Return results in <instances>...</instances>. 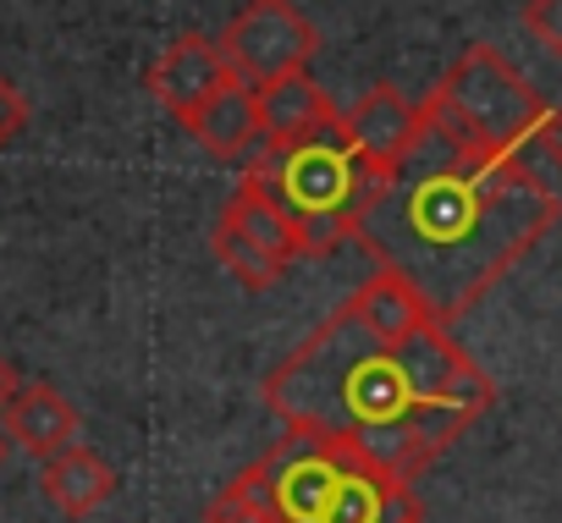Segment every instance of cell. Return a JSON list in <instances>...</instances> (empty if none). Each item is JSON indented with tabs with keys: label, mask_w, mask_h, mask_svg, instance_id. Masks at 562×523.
Returning <instances> with one entry per match:
<instances>
[{
	"label": "cell",
	"mask_w": 562,
	"mask_h": 523,
	"mask_svg": "<svg viewBox=\"0 0 562 523\" xmlns=\"http://www.w3.org/2000/svg\"><path fill=\"white\" fill-rule=\"evenodd\" d=\"M204 523H270V518H265L259 507H243V501H232V496L221 490V496L204 507Z\"/></svg>",
	"instance_id": "obj_17"
},
{
	"label": "cell",
	"mask_w": 562,
	"mask_h": 523,
	"mask_svg": "<svg viewBox=\"0 0 562 523\" xmlns=\"http://www.w3.org/2000/svg\"><path fill=\"white\" fill-rule=\"evenodd\" d=\"M221 50L232 61V72L254 89L288 78V72H310L321 34L315 23L293 7V0H248V7L226 23Z\"/></svg>",
	"instance_id": "obj_6"
},
{
	"label": "cell",
	"mask_w": 562,
	"mask_h": 523,
	"mask_svg": "<svg viewBox=\"0 0 562 523\" xmlns=\"http://www.w3.org/2000/svg\"><path fill=\"white\" fill-rule=\"evenodd\" d=\"M232 78H237V72H232L221 39L182 34V39H171V45L155 56V67H149V94H155L160 111H171L177 122H188V116H193L221 83H232Z\"/></svg>",
	"instance_id": "obj_8"
},
{
	"label": "cell",
	"mask_w": 562,
	"mask_h": 523,
	"mask_svg": "<svg viewBox=\"0 0 562 523\" xmlns=\"http://www.w3.org/2000/svg\"><path fill=\"white\" fill-rule=\"evenodd\" d=\"M210 248H215V259H221V265L248 287V293H270L281 276H288V265H276V259L270 253H259L254 242H243V237H232L226 226H215L210 231Z\"/></svg>",
	"instance_id": "obj_14"
},
{
	"label": "cell",
	"mask_w": 562,
	"mask_h": 523,
	"mask_svg": "<svg viewBox=\"0 0 562 523\" xmlns=\"http://www.w3.org/2000/svg\"><path fill=\"white\" fill-rule=\"evenodd\" d=\"M265 402L288 430L348 441L392 474L419 479L480 413H491L496 386L441 320L386 337L348 298L265 375Z\"/></svg>",
	"instance_id": "obj_1"
},
{
	"label": "cell",
	"mask_w": 562,
	"mask_h": 523,
	"mask_svg": "<svg viewBox=\"0 0 562 523\" xmlns=\"http://www.w3.org/2000/svg\"><path fill=\"white\" fill-rule=\"evenodd\" d=\"M535 144H540V155L562 171V105H551V111H546V122H540V138H535Z\"/></svg>",
	"instance_id": "obj_18"
},
{
	"label": "cell",
	"mask_w": 562,
	"mask_h": 523,
	"mask_svg": "<svg viewBox=\"0 0 562 523\" xmlns=\"http://www.w3.org/2000/svg\"><path fill=\"white\" fill-rule=\"evenodd\" d=\"M259 94V122H265V144H288V138H304L326 122H337L342 111L331 105V94L310 78V72H288V78H276Z\"/></svg>",
	"instance_id": "obj_13"
},
{
	"label": "cell",
	"mask_w": 562,
	"mask_h": 523,
	"mask_svg": "<svg viewBox=\"0 0 562 523\" xmlns=\"http://www.w3.org/2000/svg\"><path fill=\"white\" fill-rule=\"evenodd\" d=\"M524 29H529L551 56H562V0H524Z\"/></svg>",
	"instance_id": "obj_15"
},
{
	"label": "cell",
	"mask_w": 562,
	"mask_h": 523,
	"mask_svg": "<svg viewBox=\"0 0 562 523\" xmlns=\"http://www.w3.org/2000/svg\"><path fill=\"white\" fill-rule=\"evenodd\" d=\"M182 127H188L193 144H199L204 155H215V160H248V155L265 149L259 94H254V83H243V78L221 83V89H215V94L182 122Z\"/></svg>",
	"instance_id": "obj_9"
},
{
	"label": "cell",
	"mask_w": 562,
	"mask_h": 523,
	"mask_svg": "<svg viewBox=\"0 0 562 523\" xmlns=\"http://www.w3.org/2000/svg\"><path fill=\"white\" fill-rule=\"evenodd\" d=\"M7 446H12V435H7V430H0V463H7Z\"/></svg>",
	"instance_id": "obj_20"
},
{
	"label": "cell",
	"mask_w": 562,
	"mask_h": 523,
	"mask_svg": "<svg viewBox=\"0 0 562 523\" xmlns=\"http://www.w3.org/2000/svg\"><path fill=\"white\" fill-rule=\"evenodd\" d=\"M546 111L540 89L491 45H469L425 100L430 133L469 155H529Z\"/></svg>",
	"instance_id": "obj_5"
},
{
	"label": "cell",
	"mask_w": 562,
	"mask_h": 523,
	"mask_svg": "<svg viewBox=\"0 0 562 523\" xmlns=\"http://www.w3.org/2000/svg\"><path fill=\"white\" fill-rule=\"evenodd\" d=\"M18 386H23V380L12 375V364H7V359H0V413H7V408H12V397H18Z\"/></svg>",
	"instance_id": "obj_19"
},
{
	"label": "cell",
	"mask_w": 562,
	"mask_h": 523,
	"mask_svg": "<svg viewBox=\"0 0 562 523\" xmlns=\"http://www.w3.org/2000/svg\"><path fill=\"white\" fill-rule=\"evenodd\" d=\"M29 133V100L18 94L12 78H0V149H12Z\"/></svg>",
	"instance_id": "obj_16"
},
{
	"label": "cell",
	"mask_w": 562,
	"mask_h": 523,
	"mask_svg": "<svg viewBox=\"0 0 562 523\" xmlns=\"http://www.w3.org/2000/svg\"><path fill=\"white\" fill-rule=\"evenodd\" d=\"M0 430H7L29 457H56V452H67V446H78V408L56 391V386H45V380H29V386H18V397H12V408L0 413Z\"/></svg>",
	"instance_id": "obj_10"
},
{
	"label": "cell",
	"mask_w": 562,
	"mask_h": 523,
	"mask_svg": "<svg viewBox=\"0 0 562 523\" xmlns=\"http://www.w3.org/2000/svg\"><path fill=\"white\" fill-rule=\"evenodd\" d=\"M248 182H259L288 220L299 226L304 237V253H331L342 248L353 231H359V215L364 204L375 198V187L386 177H375V166L348 144V127L342 116L304 133V138H288V144H265L259 155H248L243 166Z\"/></svg>",
	"instance_id": "obj_4"
},
{
	"label": "cell",
	"mask_w": 562,
	"mask_h": 523,
	"mask_svg": "<svg viewBox=\"0 0 562 523\" xmlns=\"http://www.w3.org/2000/svg\"><path fill=\"white\" fill-rule=\"evenodd\" d=\"M342 127H348V144L375 166V177H392V171L430 138L425 105H414V100L397 94L392 83H375L364 100H353V105L342 111Z\"/></svg>",
	"instance_id": "obj_7"
},
{
	"label": "cell",
	"mask_w": 562,
	"mask_h": 523,
	"mask_svg": "<svg viewBox=\"0 0 562 523\" xmlns=\"http://www.w3.org/2000/svg\"><path fill=\"white\" fill-rule=\"evenodd\" d=\"M40 485H45V501H50L56 512L89 518V512H100V507L116 496V468H111L100 452H89V446H67V452L45 457Z\"/></svg>",
	"instance_id": "obj_12"
},
{
	"label": "cell",
	"mask_w": 562,
	"mask_h": 523,
	"mask_svg": "<svg viewBox=\"0 0 562 523\" xmlns=\"http://www.w3.org/2000/svg\"><path fill=\"white\" fill-rule=\"evenodd\" d=\"M562 198L529 155H469L425 138L364 204L359 242L403 276L441 326H458L557 226Z\"/></svg>",
	"instance_id": "obj_2"
},
{
	"label": "cell",
	"mask_w": 562,
	"mask_h": 523,
	"mask_svg": "<svg viewBox=\"0 0 562 523\" xmlns=\"http://www.w3.org/2000/svg\"><path fill=\"white\" fill-rule=\"evenodd\" d=\"M226 496L259 507L270 523H425L414 479L310 430H288L226 485Z\"/></svg>",
	"instance_id": "obj_3"
},
{
	"label": "cell",
	"mask_w": 562,
	"mask_h": 523,
	"mask_svg": "<svg viewBox=\"0 0 562 523\" xmlns=\"http://www.w3.org/2000/svg\"><path fill=\"white\" fill-rule=\"evenodd\" d=\"M215 226H226L232 237H243V242H254L259 253H270L276 265H299L304 259V237H299V226L288 220V209H281L259 182H237V193L226 198V209L215 215Z\"/></svg>",
	"instance_id": "obj_11"
}]
</instances>
